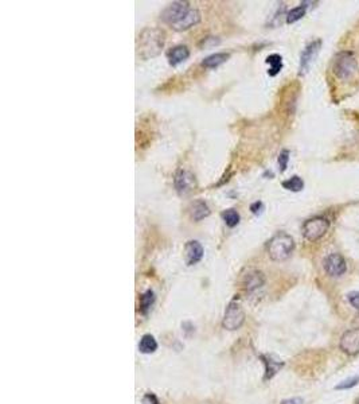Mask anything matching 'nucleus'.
Masks as SVG:
<instances>
[{
  "label": "nucleus",
  "mask_w": 359,
  "mask_h": 404,
  "mask_svg": "<svg viewBox=\"0 0 359 404\" xmlns=\"http://www.w3.org/2000/svg\"><path fill=\"white\" fill-rule=\"evenodd\" d=\"M334 78L341 84L355 82L359 80V54L355 50L346 49L337 53L332 61Z\"/></svg>",
  "instance_id": "obj_1"
},
{
  "label": "nucleus",
  "mask_w": 359,
  "mask_h": 404,
  "mask_svg": "<svg viewBox=\"0 0 359 404\" xmlns=\"http://www.w3.org/2000/svg\"><path fill=\"white\" fill-rule=\"evenodd\" d=\"M165 34L163 30L156 27H147L139 34L137 38V57L149 59L159 56L164 46Z\"/></svg>",
  "instance_id": "obj_2"
},
{
  "label": "nucleus",
  "mask_w": 359,
  "mask_h": 404,
  "mask_svg": "<svg viewBox=\"0 0 359 404\" xmlns=\"http://www.w3.org/2000/svg\"><path fill=\"white\" fill-rule=\"evenodd\" d=\"M293 250H295V240L292 236L284 233V232H279L274 234L267 244L269 257L274 262L287 260L292 255Z\"/></svg>",
  "instance_id": "obj_3"
},
{
  "label": "nucleus",
  "mask_w": 359,
  "mask_h": 404,
  "mask_svg": "<svg viewBox=\"0 0 359 404\" xmlns=\"http://www.w3.org/2000/svg\"><path fill=\"white\" fill-rule=\"evenodd\" d=\"M330 228V221L324 216H316L303 224V236L308 241H318L322 239Z\"/></svg>",
  "instance_id": "obj_4"
},
{
  "label": "nucleus",
  "mask_w": 359,
  "mask_h": 404,
  "mask_svg": "<svg viewBox=\"0 0 359 404\" xmlns=\"http://www.w3.org/2000/svg\"><path fill=\"white\" fill-rule=\"evenodd\" d=\"M245 322V313L237 301H232L225 310L222 325L228 330H237Z\"/></svg>",
  "instance_id": "obj_5"
},
{
  "label": "nucleus",
  "mask_w": 359,
  "mask_h": 404,
  "mask_svg": "<svg viewBox=\"0 0 359 404\" xmlns=\"http://www.w3.org/2000/svg\"><path fill=\"white\" fill-rule=\"evenodd\" d=\"M191 10L188 1H174L168 7H165L164 11L162 12V20L174 27L177 23L182 20L187 15V12Z\"/></svg>",
  "instance_id": "obj_6"
},
{
  "label": "nucleus",
  "mask_w": 359,
  "mask_h": 404,
  "mask_svg": "<svg viewBox=\"0 0 359 404\" xmlns=\"http://www.w3.org/2000/svg\"><path fill=\"white\" fill-rule=\"evenodd\" d=\"M174 186L179 195H187L197 188V179L191 171L180 169L174 178Z\"/></svg>",
  "instance_id": "obj_7"
},
{
  "label": "nucleus",
  "mask_w": 359,
  "mask_h": 404,
  "mask_svg": "<svg viewBox=\"0 0 359 404\" xmlns=\"http://www.w3.org/2000/svg\"><path fill=\"white\" fill-rule=\"evenodd\" d=\"M324 269L331 278H339L347 271V263L341 253H331L324 259Z\"/></svg>",
  "instance_id": "obj_8"
},
{
  "label": "nucleus",
  "mask_w": 359,
  "mask_h": 404,
  "mask_svg": "<svg viewBox=\"0 0 359 404\" xmlns=\"http://www.w3.org/2000/svg\"><path fill=\"white\" fill-rule=\"evenodd\" d=\"M339 347L343 353L348 356H355L359 353V327L350 329L343 333L339 342Z\"/></svg>",
  "instance_id": "obj_9"
},
{
  "label": "nucleus",
  "mask_w": 359,
  "mask_h": 404,
  "mask_svg": "<svg viewBox=\"0 0 359 404\" xmlns=\"http://www.w3.org/2000/svg\"><path fill=\"white\" fill-rule=\"evenodd\" d=\"M203 257V247L200 245L199 241L191 240L187 241L184 245V260L187 266H194L199 263Z\"/></svg>",
  "instance_id": "obj_10"
},
{
  "label": "nucleus",
  "mask_w": 359,
  "mask_h": 404,
  "mask_svg": "<svg viewBox=\"0 0 359 404\" xmlns=\"http://www.w3.org/2000/svg\"><path fill=\"white\" fill-rule=\"evenodd\" d=\"M320 45L322 42L320 40H315V42H311L309 45L304 49V52L302 53V58H300V74H304L309 68V65L312 63L318 53H319Z\"/></svg>",
  "instance_id": "obj_11"
},
{
  "label": "nucleus",
  "mask_w": 359,
  "mask_h": 404,
  "mask_svg": "<svg viewBox=\"0 0 359 404\" xmlns=\"http://www.w3.org/2000/svg\"><path fill=\"white\" fill-rule=\"evenodd\" d=\"M264 285H265V276L261 271L249 269L248 273L244 276V289L248 292H253V291L258 290Z\"/></svg>",
  "instance_id": "obj_12"
},
{
  "label": "nucleus",
  "mask_w": 359,
  "mask_h": 404,
  "mask_svg": "<svg viewBox=\"0 0 359 404\" xmlns=\"http://www.w3.org/2000/svg\"><path fill=\"white\" fill-rule=\"evenodd\" d=\"M188 213H190L191 220L200 221V220H203L206 217L210 216V208H209V205L206 204L205 201L197 199L194 202H191V205L188 208Z\"/></svg>",
  "instance_id": "obj_13"
},
{
  "label": "nucleus",
  "mask_w": 359,
  "mask_h": 404,
  "mask_svg": "<svg viewBox=\"0 0 359 404\" xmlns=\"http://www.w3.org/2000/svg\"><path fill=\"white\" fill-rule=\"evenodd\" d=\"M188 57H190V50L187 49V46L183 45L175 46L167 53V58L171 66H177L179 63L184 62Z\"/></svg>",
  "instance_id": "obj_14"
},
{
  "label": "nucleus",
  "mask_w": 359,
  "mask_h": 404,
  "mask_svg": "<svg viewBox=\"0 0 359 404\" xmlns=\"http://www.w3.org/2000/svg\"><path fill=\"white\" fill-rule=\"evenodd\" d=\"M199 22H200V12L198 11L197 8H191V10L187 12V15L183 18L180 22L177 23L172 29L177 30V31H184V30L191 29L193 26L198 24Z\"/></svg>",
  "instance_id": "obj_15"
},
{
  "label": "nucleus",
  "mask_w": 359,
  "mask_h": 404,
  "mask_svg": "<svg viewBox=\"0 0 359 404\" xmlns=\"http://www.w3.org/2000/svg\"><path fill=\"white\" fill-rule=\"evenodd\" d=\"M230 54L228 53H215V54H211L209 57H206L203 61H202V66L209 69H214L218 68L219 65H222L229 59Z\"/></svg>",
  "instance_id": "obj_16"
},
{
  "label": "nucleus",
  "mask_w": 359,
  "mask_h": 404,
  "mask_svg": "<svg viewBox=\"0 0 359 404\" xmlns=\"http://www.w3.org/2000/svg\"><path fill=\"white\" fill-rule=\"evenodd\" d=\"M262 360H264V364H265V380L272 379V377L284 366V363L276 361V360L270 359V357L262 356Z\"/></svg>",
  "instance_id": "obj_17"
},
{
  "label": "nucleus",
  "mask_w": 359,
  "mask_h": 404,
  "mask_svg": "<svg viewBox=\"0 0 359 404\" xmlns=\"http://www.w3.org/2000/svg\"><path fill=\"white\" fill-rule=\"evenodd\" d=\"M158 349V342L151 334H145L142 337V340L139 342V350L144 354H151Z\"/></svg>",
  "instance_id": "obj_18"
},
{
  "label": "nucleus",
  "mask_w": 359,
  "mask_h": 404,
  "mask_svg": "<svg viewBox=\"0 0 359 404\" xmlns=\"http://www.w3.org/2000/svg\"><path fill=\"white\" fill-rule=\"evenodd\" d=\"M267 63L270 65V69L268 70V74L269 76H272V77L277 76V74L280 73V70L283 69V58H281V56H279V54H272V56H269V57L267 58Z\"/></svg>",
  "instance_id": "obj_19"
},
{
  "label": "nucleus",
  "mask_w": 359,
  "mask_h": 404,
  "mask_svg": "<svg viewBox=\"0 0 359 404\" xmlns=\"http://www.w3.org/2000/svg\"><path fill=\"white\" fill-rule=\"evenodd\" d=\"M222 220L225 221V224L228 225L229 228H234V227H237L239 224V220H241V217H239V213L235 209H226V211L222 212Z\"/></svg>",
  "instance_id": "obj_20"
},
{
  "label": "nucleus",
  "mask_w": 359,
  "mask_h": 404,
  "mask_svg": "<svg viewBox=\"0 0 359 404\" xmlns=\"http://www.w3.org/2000/svg\"><path fill=\"white\" fill-rule=\"evenodd\" d=\"M283 188L289 190V192H295V193H297V192H302L303 188H304V181H303L300 176L293 175L292 178H289V179H287V181L283 182Z\"/></svg>",
  "instance_id": "obj_21"
},
{
  "label": "nucleus",
  "mask_w": 359,
  "mask_h": 404,
  "mask_svg": "<svg viewBox=\"0 0 359 404\" xmlns=\"http://www.w3.org/2000/svg\"><path fill=\"white\" fill-rule=\"evenodd\" d=\"M155 302V294L154 291H145L142 296H140V310L142 313H147L151 306L154 305Z\"/></svg>",
  "instance_id": "obj_22"
},
{
  "label": "nucleus",
  "mask_w": 359,
  "mask_h": 404,
  "mask_svg": "<svg viewBox=\"0 0 359 404\" xmlns=\"http://www.w3.org/2000/svg\"><path fill=\"white\" fill-rule=\"evenodd\" d=\"M305 11H307V7L304 6V4L292 8L291 11L287 14V23L291 24V23H295L297 22V20H300V19L305 15Z\"/></svg>",
  "instance_id": "obj_23"
},
{
  "label": "nucleus",
  "mask_w": 359,
  "mask_h": 404,
  "mask_svg": "<svg viewBox=\"0 0 359 404\" xmlns=\"http://www.w3.org/2000/svg\"><path fill=\"white\" fill-rule=\"evenodd\" d=\"M358 384H359V376H354V377H350V379L344 380V382L339 383L337 387H335V389H338V391L350 389V388L355 387V385H358Z\"/></svg>",
  "instance_id": "obj_24"
},
{
  "label": "nucleus",
  "mask_w": 359,
  "mask_h": 404,
  "mask_svg": "<svg viewBox=\"0 0 359 404\" xmlns=\"http://www.w3.org/2000/svg\"><path fill=\"white\" fill-rule=\"evenodd\" d=\"M288 160H289V153L287 151V150H284L281 154H280L279 156V166H280V170L281 171H285L287 170V166H288Z\"/></svg>",
  "instance_id": "obj_25"
},
{
  "label": "nucleus",
  "mask_w": 359,
  "mask_h": 404,
  "mask_svg": "<svg viewBox=\"0 0 359 404\" xmlns=\"http://www.w3.org/2000/svg\"><path fill=\"white\" fill-rule=\"evenodd\" d=\"M262 211H264V204H262L261 201L253 202V204L251 205V212L253 213V214H256V216L261 214Z\"/></svg>",
  "instance_id": "obj_26"
},
{
  "label": "nucleus",
  "mask_w": 359,
  "mask_h": 404,
  "mask_svg": "<svg viewBox=\"0 0 359 404\" xmlns=\"http://www.w3.org/2000/svg\"><path fill=\"white\" fill-rule=\"evenodd\" d=\"M348 302L351 303V306H353L354 308H357L359 311V291L358 292H351V294L348 295Z\"/></svg>",
  "instance_id": "obj_27"
},
{
  "label": "nucleus",
  "mask_w": 359,
  "mask_h": 404,
  "mask_svg": "<svg viewBox=\"0 0 359 404\" xmlns=\"http://www.w3.org/2000/svg\"><path fill=\"white\" fill-rule=\"evenodd\" d=\"M143 404H158V400L154 395H145L143 399Z\"/></svg>",
  "instance_id": "obj_28"
},
{
  "label": "nucleus",
  "mask_w": 359,
  "mask_h": 404,
  "mask_svg": "<svg viewBox=\"0 0 359 404\" xmlns=\"http://www.w3.org/2000/svg\"><path fill=\"white\" fill-rule=\"evenodd\" d=\"M281 404H303V400L299 398H293L288 399V400H284Z\"/></svg>",
  "instance_id": "obj_29"
},
{
  "label": "nucleus",
  "mask_w": 359,
  "mask_h": 404,
  "mask_svg": "<svg viewBox=\"0 0 359 404\" xmlns=\"http://www.w3.org/2000/svg\"><path fill=\"white\" fill-rule=\"evenodd\" d=\"M357 404H359V399H358V402H357Z\"/></svg>",
  "instance_id": "obj_30"
}]
</instances>
